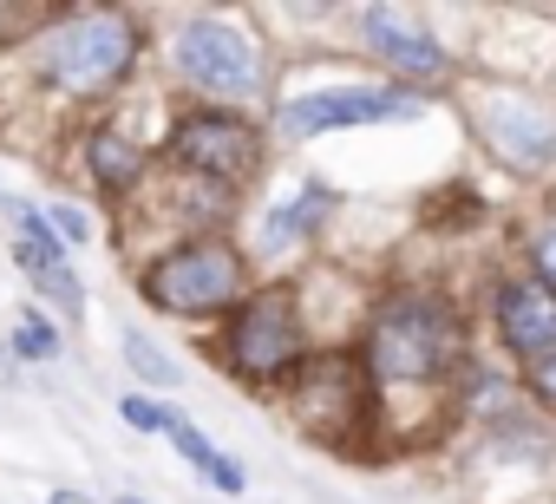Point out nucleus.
I'll use <instances>...</instances> for the list:
<instances>
[{
  "label": "nucleus",
  "instance_id": "f257e3e1",
  "mask_svg": "<svg viewBox=\"0 0 556 504\" xmlns=\"http://www.w3.org/2000/svg\"><path fill=\"white\" fill-rule=\"evenodd\" d=\"M452 348H458V328L445 315V302L432 295H400L374 315L367 328V380L380 387H419V380H439L452 367Z\"/></svg>",
  "mask_w": 556,
  "mask_h": 504
},
{
  "label": "nucleus",
  "instance_id": "f03ea898",
  "mask_svg": "<svg viewBox=\"0 0 556 504\" xmlns=\"http://www.w3.org/2000/svg\"><path fill=\"white\" fill-rule=\"evenodd\" d=\"M138 60V27L118 14V8H99V14H66L53 21V34L40 40V73L47 86L73 92V99H99L112 92Z\"/></svg>",
  "mask_w": 556,
  "mask_h": 504
},
{
  "label": "nucleus",
  "instance_id": "7ed1b4c3",
  "mask_svg": "<svg viewBox=\"0 0 556 504\" xmlns=\"http://www.w3.org/2000/svg\"><path fill=\"white\" fill-rule=\"evenodd\" d=\"M144 295L164 308V315H216L229 302H242V256L223 242V236H190L177 249H164V256L144 269Z\"/></svg>",
  "mask_w": 556,
  "mask_h": 504
},
{
  "label": "nucleus",
  "instance_id": "20e7f679",
  "mask_svg": "<svg viewBox=\"0 0 556 504\" xmlns=\"http://www.w3.org/2000/svg\"><path fill=\"white\" fill-rule=\"evenodd\" d=\"M302 354H308V322H302L295 295H282V289L249 295V302L229 315V328H223V361H229L242 380L302 374Z\"/></svg>",
  "mask_w": 556,
  "mask_h": 504
},
{
  "label": "nucleus",
  "instance_id": "39448f33",
  "mask_svg": "<svg viewBox=\"0 0 556 504\" xmlns=\"http://www.w3.org/2000/svg\"><path fill=\"white\" fill-rule=\"evenodd\" d=\"M170 53H177V73L210 99H262V86H268V53L236 21L197 14V21H184Z\"/></svg>",
  "mask_w": 556,
  "mask_h": 504
},
{
  "label": "nucleus",
  "instance_id": "423d86ee",
  "mask_svg": "<svg viewBox=\"0 0 556 504\" xmlns=\"http://www.w3.org/2000/svg\"><path fill=\"white\" fill-rule=\"evenodd\" d=\"M295 419L328 439V445H348L367 419H374V387H367V367L354 354H321V361H302L295 374Z\"/></svg>",
  "mask_w": 556,
  "mask_h": 504
},
{
  "label": "nucleus",
  "instance_id": "0eeeda50",
  "mask_svg": "<svg viewBox=\"0 0 556 504\" xmlns=\"http://www.w3.org/2000/svg\"><path fill=\"white\" fill-rule=\"evenodd\" d=\"M426 99L413 86H321L282 99V131L289 138H321V131H354V125H393L419 118Z\"/></svg>",
  "mask_w": 556,
  "mask_h": 504
},
{
  "label": "nucleus",
  "instance_id": "6e6552de",
  "mask_svg": "<svg viewBox=\"0 0 556 504\" xmlns=\"http://www.w3.org/2000/svg\"><path fill=\"white\" fill-rule=\"evenodd\" d=\"M170 151H177V164L190 171V177H210V184H242L255 164H262V138L242 125V118H229V112H190L177 131H170Z\"/></svg>",
  "mask_w": 556,
  "mask_h": 504
},
{
  "label": "nucleus",
  "instance_id": "1a4fd4ad",
  "mask_svg": "<svg viewBox=\"0 0 556 504\" xmlns=\"http://www.w3.org/2000/svg\"><path fill=\"white\" fill-rule=\"evenodd\" d=\"M478 131L491 138V151H497L504 164H523V171L556 164V118H549L536 99H523V92H484Z\"/></svg>",
  "mask_w": 556,
  "mask_h": 504
},
{
  "label": "nucleus",
  "instance_id": "9d476101",
  "mask_svg": "<svg viewBox=\"0 0 556 504\" xmlns=\"http://www.w3.org/2000/svg\"><path fill=\"white\" fill-rule=\"evenodd\" d=\"M497 335L517 361H549L556 354V282L543 276H517L497 289Z\"/></svg>",
  "mask_w": 556,
  "mask_h": 504
},
{
  "label": "nucleus",
  "instance_id": "9b49d317",
  "mask_svg": "<svg viewBox=\"0 0 556 504\" xmlns=\"http://www.w3.org/2000/svg\"><path fill=\"white\" fill-rule=\"evenodd\" d=\"M361 34H367V53L374 60H387L393 73H406V79H445V47L426 34V27H406L400 14H387V8H374V14H361Z\"/></svg>",
  "mask_w": 556,
  "mask_h": 504
},
{
  "label": "nucleus",
  "instance_id": "f8f14e48",
  "mask_svg": "<svg viewBox=\"0 0 556 504\" xmlns=\"http://www.w3.org/2000/svg\"><path fill=\"white\" fill-rule=\"evenodd\" d=\"M14 263H21V276L47 295V302H60L66 315H79L86 308V289H79V276H73V263H66V249H40V242H14Z\"/></svg>",
  "mask_w": 556,
  "mask_h": 504
},
{
  "label": "nucleus",
  "instance_id": "ddd939ff",
  "mask_svg": "<svg viewBox=\"0 0 556 504\" xmlns=\"http://www.w3.org/2000/svg\"><path fill=\"white\" fill-rule=\"evenodd\" d=\"M144 164H151V151H144L138 138H125V131H99V138H92V177H99L105 190H131V184L144 177Z\"/></svg>",
  "mask_w": 556,
  "mask_h": 504
},
{
  "label": "nucleus",
  "instance_id": "4468645a",
  "mask_svg": "<svg viewBox=\"0 0 556 504\" xmlns=\"http://www.w3.org/2000/svg\"><path fill=\"white\" fill-rule=\"evenodd\" d=\"M125 361H131V374H138V380H151V387H164V393H170V387H184V361H170L144 328H125Z\"/></svg>",
  "mask_w": 556,
  "mask_h": 504
},
{
  "label": "nucleus",
  "instance_id": "2eb2a0df",
  "mask_svg": "<svg viewBox=\"0 0 556 504\" xmlns=\"http://www.w3.org/2000/svg\"><path fill=\"white\" fill-rule=\"evenodd\" d=\"M328 216V190L321 184H302V197L289 210L268 216V242H295V236H315V223Z\"/></svg>",
  "mask_w": 556,
  "mask_h": 504
},
{
  "label": "nucleus",
  "instance_id": "dca6fc26",
  "mask_svg": "<svg viewBox=\"0 0 556 504\" xmlns=\"http://www.w3.org/2000/svg\"><path fill=\"white\" fill-rule=\"evenodd\" d=\"M14 354H21V361H60V335H53V322H47L40 308L21 315V328H14Z\"/></svg>",
  "mask_w": 556,
  "mask_h": 504
},
{
  "label": "nucleus",
  "instance_id": "f3484780",
  "mask_svg": "<svg viewBox=\"0 0 556 504\" xmlns=\"http://www.w3.org/2000/svg\"><path fill=\"white\" fill-rule=\"evenodd\" d=\"M118 413H125L131 432H170V426H177V406H164V400H151V393H131Z\"/></svg>",
  "mask_w": 556,
  "mask_h": 504
},
{
  "label": "nucleus",
  "instance_id": "a211bd4d",
  "mask_svg": "<svg viewBox=\"0 0 556 504\" xmlns=\"http://www.w3.org/2000/svg\"><path fill=\"white\" fill-rule=\"evenodd\" d=\"M170 445H177V452H184L197 471H210V465H216V445H210V439H203V432H197L184 413H177V426H170Z\"/></svg>",
  "mask_w": 556,
  "mask_h": 504
},
{
  "label": "nucleus",
  "instance_id": "6ab92c4d",
  "mask_svg": "<svg viewBox=\"0 0 556 504\" xmlns=\"http://www.w3.org/2000/svg\"><path fill=\"white\" fill-rule=\"evenodd\" d=\"M47 223H53V236H60V242H92V223H86L73 203H53V210H47Z\"/></svg>",
  "mask_w": 556,
  "mask_h": 504
},
{
  "label": "nucleus",
  "instance_id": "aec40b11",
  "mask_svg": "<svg viewBox=\"0 0 556 504\" xmlns=\"http://www.w3.org/2000/svg\"><path fill=\"white\" fill-rule=\"evenodd\" d=\"M530 256H536V276H543V282H556V216H549V223H543V236L530 242Z\"/></svg>",
  "mask_w": 556,
  "mask_h": 504
},
{
  "label": "nucleus",
  "instance_id": "412c9836",
  "mask_svg": "<svg viewBox=\"0 0 556 504\" xmlns=\"http://www.w3.org/2000/svg\"><path fill=\"white\" fill-rule=\"evenodd\" d=\"M203 478H216V484H223V491H242V484H249V471H242V465H236V458H229V452H216V465H210V471H203Z\"/></svg>",
  "mask_w": 556,
  "mask_h": 504
},
{
  "label": "nucleus",
  "instance_id": "4be33fe9",
  "mask_svg": "<svg viewBox=\"0 0 556 504\" xmlns=\"http://www.w3.org/2000/svg\"><path fill=\"white\" fill-rule=\"evenodd\" d=\"M530 387H536V400H543V406H556V354L530 367Z\"/></svg>",
  "mask_w": 556,
  "mask_h": 504
},
{
  "label": "nucleus",
  "instance_id": "5701e85b",
  "mask_svg": "<svg viewBox=\"0 0 556 504\" xmlns=\"http://www.w3.org/2000/svg\"><path fill=\"white\" fill-rule=\"evenodd\" d=\"M34 21H40V14H27V8H0V40H8L14 27H34Z\"/></svg>",
  "mask_w": 556,
  "mask_h": 504
},
{
  "label": "nucleus",
  "instance_id": "b1692460",
  "mask_svg": "<svg viewBox=\"0 0 556 504\" xmlns=\"http://www.w3.org/2000/svg\"><path fill=\"white\" fill-rule=\"evenodd\" d=\"M53 504H92L86 491H53Z\"/></svg>",
  "mask_w": 556,
  "mask_h": 504
},
{
  "label": "nucleus",
  "instance_id": "393cba45",
  "mask_svg": "<svg viewBox=\"0 0 556 504\" xmlns=\"http://www.w3.org/2000/svg\"><path fill=\"white\" fill-rule=\"evenodd\" d=\"M118 504H144V497H118Z\"/></svg>",
  "mask_w": 556,
  "mask_h": 504
}]
</instances>
